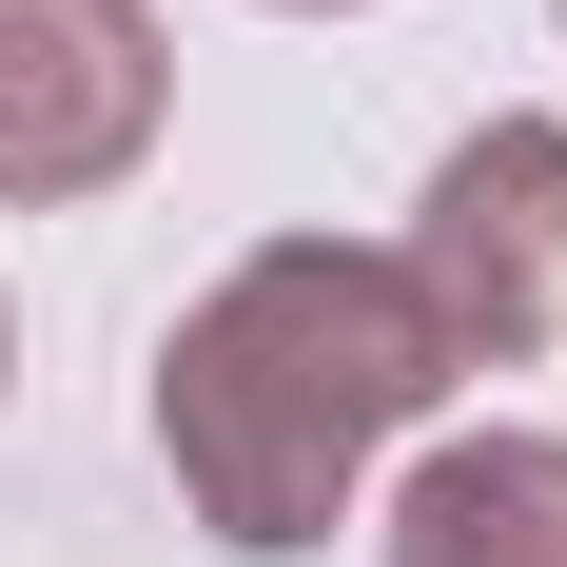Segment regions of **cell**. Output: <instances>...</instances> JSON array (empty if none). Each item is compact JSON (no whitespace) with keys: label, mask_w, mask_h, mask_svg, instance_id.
I'll list each match as a JSON object with an SVG mask.
<instances>
[{"label":"cell","mask_w":567,"mask_h":567,"mask_svg":"<svg viewBox=\"0 0 567 567\" xmlns=\"http://www.w3.org/2000/svg\"><path fill=\"white\" fill-rule=\"evenodd\" d=\"M392 567H567V431H451V451H411Z\"/></svg>","instance_id":"277c9868"},{"label":"cell","mask_w":567,"mask_h":567,"mask_svg":"<svg viewBox=\"0 0 567 567\" xmlns=\"http://www.w3.org/2000/svg\"><path fill=\"white\" fill-rule=\"evenodd\" d=\"M293 20H333V0H293Z\"/></svg>","instance_id":"5b68a950"},{"label":"cell","mask_w":567,"mask_h":567,"mask_svg":"<svg viewBox=\"0 0 567 567\" xmlns=\"http://www.w3.org/2000/svg\"><path fill=\"white\" fill-rule=\"evenodd\" d=\"M176 117L157 0H0V216H59V196H117Z\"/></svg>","instance_id":"3957f363"},{"label":"cell","mask_w":567,"mask_h":567,"mask_svg":"<svg viewBox=\"0 0 567 567\" xmlns=\"http://www.w3.org/2000/svg\"><path fill=\"white\" fill-rule=\"evenodd\" d=\"M392 275L431 293L451 372H528V352H567V117H470L451 157H431V196H411Z\"/></svg>","instance_id":"7a4b0ae2"},{"label":"cell","mask_w":567,"mask_h":567,"mask_svg":"<svg viewBox=\"0 0 567 567\" xmlns=\"http://www.w3.org/2000/svg\"><path fill=\"white\" fill-rule=\"evenodd\" d=\"M0 372H20V333H0Z\"/></svg>","instance_id":"8992f818"},{"label":"cell","mask_w":567,"mask_h":567,"mask_svg":"<svg viewBox=\"0 0 567 567\" xmlns=\"http://www.w3.org/2000/svg\"><path fill=\"white\" fill-rule=\"evenodd\" d=\"M431 392H451L431 293L372 235H275L157 333V470L235 567H293V548H333V509L372 489V451Z\"/></svg>","instance_id":"6da1fadb"}]
</instances>
